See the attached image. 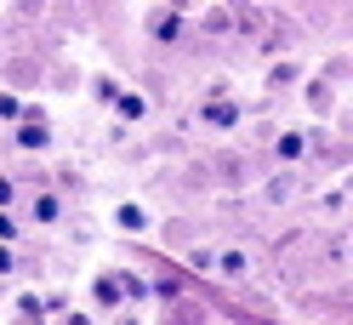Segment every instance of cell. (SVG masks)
<instances>
[{
  "label": "cell",
  "mask_w": 353,
  "mask_h": 325,
  "mask_svg": "<svg viewBox=\"0 0 353 325\" xmlns=\"http://www.w3.org/2000/svg\"><path fill=\"white\" fill-rule=\"evenodd\" d=\"M12 126H17V148H23V155H40V148L52 143V126H46L40 108H23V120H12Z\"/></svg>",
  "instance_id": "6da1fadb"
},
{
  "label": "cell",
  "mask_w": 353,
  "mask_h": 325,
  "mask_svg": "<svg viewBox=\"0 0 353 325\" xmlns=\"http://www.w3.org/2000/svg\"><path fill=\"white\" fill-rule=\"evenodd\" d=\"M92 297H97V308H120V279H114V268H103L97 279H92Z\"/></svg>",
  "instance_id": "7a4b0ae2"
},
{
  "label": "cell",
  "mask_w": 353,
  "mask_h": 325,
  "mask_svg": "<svg viewBox=\"0 0 353 325\" xmlns=\"http://www.w3.org/2000/svg\"><path fill=\"white\" fill-rule=\"evenodd\" d=\"M108 103H114L120 120H143V115H148V97H143V92H114Z\"/></svg>",
  "instance_id": "3957f363"
},
{
  "label": "cell",
  "mask_w": 353,
  "mask_h": 325,
  "mask_svg": "<svg viewBox=\"0 0 353 325\" xmlns=\"http://www.w3.org/2000/svg\"><path fill=\"white\" fill-rule=\"evenodd\" d=\"M200 115H205V126H223V132H228V126H234V120H239V108H234V103H228V97H211V103H205V108H200Z\"/></svg>",
  "instance_id": "277c9868"
},
{
  "label": "cell",
  "mask_w": 353,
  "mask_h": 325,
  "mask_svg": "<svg viewBox=\"0 0 353 325\" xmlns=\"http://www.w3.org/2000/svg\"><path fill=\"white\" fill-rule=\"evenodd\" d=\"M114 279H120V297H125V302L148 297V279H143V274H131V268H114Z\"/></svg>",
  "instance_id": "5b68a950"
},
{
  "label": "cell",
  "mask_w": 353,
  "mask_h": 325,
  "mask_svg": "<svg viewBox=\"0 0 353 325\" xmlns=\"http://www.w3.org/2000/svg\"><path fill=\"white\" fill-rule=\"evenodd\" d=\"M114 223H120L125 234H143V228H148V211H143V206H120V211H114Z\"/></svg>",
  "instance_id": "8992f818"
},
{
  "label": "cell",
  "mask_w": 353,
  "mask_h": 325,
  "mask_svg": "<svg viewBox=\"0 0 353 325\" xmlns=\"http://www.w3.org/2000/svg\"><path fill=\"white\" fill-rule=\"evenodd\" d=\"M176 35H183V17H176V12H160V17H154V40H176Z\"/></svg>",
  "instance_id": "52a82bcc"
},
{
  "label": "cell",
  "mask_w": 353,
  "mask_h": 325,
  "mask_svg": "<svg viewBox=\"0 0 353 325\" xmlns=\"http://www.w3.org/2000/svg\"><path fill=\"white\" fill-rule=\"evenodd\" d=\"M57 217H63V200L57 194H40L34 200V223H57Z\"/></svg>",
  "instance_id": "ba28073f"
},
{
  "label": "cell",
  "mask_w": 353,
  "mask_h": 325,
  "mask_svg": "<svg viewBox=\"0 0 353 325\" xmlns=\"http://www.w3.org/2000/svg\"><path fill=\"white\" fill-rule=\"evenodd\" d=\"M302 148H307L302 132H285V137H279V160H302Z\"/></svg>",
  "instance_id": "9c48e42d"
},
{
  "label": "cell",
  "mask_w": 353,
  "mask_h": 325,
  "mask_svg": "<svg viewBox=\"0 0 353 325\" xmlns=\"http://www.w3.org/2000/svg\"><path fill=\"white\" fill-rule=\"evenodd\" d=\"M17 240V217H12V206H0V246H12Z\"/></svg>",
  "instance_id": "30bf717a"
},
{
  "label": "cell",
  "mask_w": 353,
  "mask_h": 325,
  "mask_svg": "<svg viewBox=\"0 0 353 325\" xmlns=\"http://www.w3.org/2000/svg\"><path fill=\"white\" fill-rule=\"evenodd\" d=\"M0 120H6V126H12V120H23V103H17L12 92H0Z\"/></svg>",
  "instance_id": "8fae6325"
},
{
  "label": "cell",
  "mask_w": 353,
  "mask_h": 325,
  "mask_svg": "<svg viewBox=\"0 0 353 325\" xmlns=\"http://www.w3.org/2000/svg\"><path fill=\"white\" fill-rule=\"evenodd\" d=\"M216 268H223V274H245V251H223V257H216Z\"/></svg>",
  "instance_id": "7c38bea8"
},
{
  "label": "cell",
  "mask_w": 353,
  "mask_h": 325,
  "mask_svg": "<svg viewBox=\"0 0 353 325\" xmlns=\"http://www.w3.org/2000/svg\"><path fill=\"white\" fill-rule=\"evenodd\" d=\"M40 314H52V319L69 314V297H40Z\"/></svg>",
  "instance_id": "4fadbf2b"
},
{
  "label": "cell",
  "mask_w": 353,
  "mask_h": 325,
  "mask_svg": "<svg viewBox=\"0 0 353 325\" xmlns=\"http://www.w3.org/2000/svg\"><path fill=\"white\" fill-rule=\"evenodd\" d=\"M188 268H200V274H211V268H216V257H211V251H194V257H188Z\"/></svg>",
  "instance_id": "5bb4252c"
},
{
  "label": "cell",
  "mask_w": 353,
  "mask_h": 325,
  "mask_svg": "<svg viewBox=\"0 0 353 325\" xmlns=\"http://www.w3.org/2000/svg\"><path fill=\"white\" fill-rule=\"evenodd\" d=\"M148 291H154V297H165V302H171V297H176V274H171V279H154V286H148Z\"/></svg>",
  "instance_id": "9a60e30c"
},
{
  "label": "cell",
  "mask_w": 353,
  "mask_h": 325,
  "mask_svg": "<svg viewBox=\"0 0 353 325\" xmlns=\"http://www.w3.org/2000/svg\"><path fill=\"white\" fill-rule=\"evenodd\" d=\"M17 314H23V319H40V297H17Z\"/></svg>",
  "instance_id": "2e32d148"
},
{
  "label": "cell",
  "mask_w": 353,
  "mask_h": 325,
  "mask_svg": "<svg viewBox=\"0 0 353 325\" xmlns=\"http://www.w3.org/2000/svg\"><path fill=\"white\" fill-rule=\"evenodd\" d=\"M12 268H17V251H12V246H0V274H12Z\"/></svg>",
  "instance_id": "e0dca14e"
},
{
  "label": "cell",
  "mask_w": 353,
  "mask_h": 325,
  "mask_svg": "<svg viewBox=\"0 0 353 325\" xmlns=\"http://www.w3.org/2000/svg\"><path fill=\"white\" fill-rule=\"evenodd\" d=\"M17 200V188H12V177H0V206H12Z\"/></svg>",
  "instance_id": "ac0fdd59"
},
{
  "label": "cell",
  "mask_w": 353,
  "mask_h": 325,
  "mask_svg": "<svg viewBox=\"0 0 353 325\" xmlns=\"http://www.w3.org/2000/svg\"><path fill=\"white\" fill-rule=\"evenodd\" d=\"M57 325H92V314H57Z\"/></svg>",
  "instance_id": "d6986e66"
},
{
  "label": "cell",
  "mask_w": 353,
  "mask_h": 325,
  "mask_svg": "<svg viewBox=\"0 0 353 325\" xmlns=\"http://www.w3.org/2000/svg\"><path fill=\"white\" fill-rule=\"evenodd\" d=\"M29 325H40V319H29Z\"/></svg>",
  "instance_id": "ffe728a7"
}]
</instances>
